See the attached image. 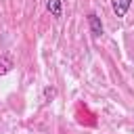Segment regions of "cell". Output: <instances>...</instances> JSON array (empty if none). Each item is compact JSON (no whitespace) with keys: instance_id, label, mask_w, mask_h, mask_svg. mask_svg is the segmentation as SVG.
Instances as JSON below:
<instances>
[{"instance_id":"6da1fadb","label":"cell","mask_w":134,"mask_h":134,"mask_svg":"<svg viewBox=\"0 0 134 134\" xmlns=\"http://www.w3.org/2000/svg\"><path fill=\"white\" fill-rule=\"evenodd\" d=\"M88 27H90V34H92L94 38L103 36V23H100V17H98L96 13H90V15H88Z\"/></svg>"},{"instance_id":"7a4b0ae2","label":"cell","mask_w":134,"mask_h":134,"mask_svg":"<svg viewBox=\"0 0 134 134\" xmlns=\"http://www.w3.org/2000/svg\"><path fill=\"white\" fill-rule=\"evenodd\" d=\"M130 4H132V0H111V8H113V13L117 17H124L128 13Z\"/></svg>"},{"instance_id":"3957f363","label":"cell","mask_w":134,"mask_h":134,"mask_svg":"<svg viewBox=\"0 0 134 134\" xmlns=\"http://www.w3.org/2000/svg\"><path fill=\"white\" fill-rule=\"evenodd\" d=\"M46 8H48V13L52 15V17H61L63 15V6H61V0H48L46 2Z\"/></svg>"},{"instance_id":"5b68a950","label":"cell","mask_w":134,"mask_h":134,"mask_svg":"<svg viewBox=\"0 0 134 134\" xmlns=\"http://www.w3.org/2000/svg\"><path fill=\"white\" fill-rule=\"evenodd\" d=\"M54 96H57V90H54L52 86H48V88H44V100H46V103H48V100H52Z\"/></svg>"},{"instance_id":"277c9868","label":"cell","mask_w":134,"mask_h":134,"mask_svg":"<svg viewBox=\"0 0 134 134\" xmlns=\"http://www.w3.org/2000/svg\"><path fill=\"white\" fill-rule=\"evenodd\" d=\"M10 69H13V59H10L8 54H2V57H0V75L8 73Z\"/></svg>"}]
</instances>
